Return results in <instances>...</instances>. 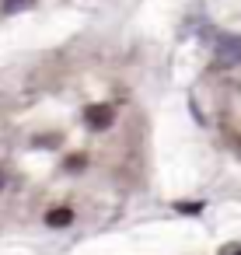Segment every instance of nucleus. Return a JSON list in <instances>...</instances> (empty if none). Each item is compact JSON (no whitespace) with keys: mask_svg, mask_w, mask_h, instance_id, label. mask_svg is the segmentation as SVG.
<instances>
[{"mask_svg":"<svg viewBox=\"0 0 241 255\" xmlns=\"http://www.w3.org/2000/svg\"><path fill=\"white\" fill-rule=\"evenodd\" d=\"M217 60L227 63V67L241 63V39H238V35H220V42H217Z\"/></svg>","mask_w":241,"mask_h":255,"instance_id":"2","label":"nucleus"},{"mask_svg":"<svg viewBox=\"0 0 241 255\" xmlns=\"http://www.w3.org/2000/svg\"><path fill=\"white\" fill-rule=\"evenodd\" d=\"M4 182H7V178H4V171H0V192H4Z\"/></svg>","mask_w":241,"mask_h":255,"instance_id":"7","label":"nucleus"},{"mask_svg":"<svg viewBox=\"0 0 241 255\" xmlns=\"http://www.w3.org/2000/svg\"><path fill=\"white\" fill-rule=\"evenodd\" d=\"M46 224H49V227H70V224H74V210H70V206L49 210V213H46Z\"/></svg>","mask_w":241,"mask_h":255,"instance_id":"3","label":"nucleus"},{"mask_svg":"<svg viewBox=\"0 0 241 255\" xmlns=\"http://www.w3.org/2000/svg\"><path fill=\"white\" fill-rule=\"evenodd\" d=\"M112 119H116V112H112L109 105H91V109H84V123H88V129H95V133L109 129Z\"/></svg>","mask_w":241,"mask_h":255,"instance_id":"1","label":"nucleus"},{"mask_svg":"<svg viewBox=\"0 0 241 255\" xmlns=\"http://www.w3.org/2000/svg\"><path fill=\"white\" fill-rule=\"evenodd\" d=\"M182 213H199V203H178Z\"/></svg>","mask_w":241,"mask_h":255,"instance_id":"6","label":"nucleus"},{"mask_svg":"<svg viewBox=\"0 0 241 255\" xmlns=\"http://www.w3.org/2000/svg\"><path fill=\"white\" fill-rule=\"evenodd\" d=\"M28 4H32V0H7L4 11H7V14H14V11H21V7H28Z\"/></svg>","mask_w":241,"mask_h":255,"instance_id":"4","label":"nucleus"},{"mask_svg":"<svg viewBox=\"0 0 241 255\" xmlns=\"http://www.w3.org/2000/svg\"><path fill=\"white\" fill-rule=\"evenodd\" d=\"M234 255H241V248H238V252H234Z\"/></svg>","mask_w":241,"mask_h":255,"instance_id":"8","label":"nucleus"},{"mask_svg":"<svg viewBox=\"0 0 241 255\" xmlns=\"http://www.w3.org/2000/svg\"><path fill=\"white\" fill-rule=\"evenodd\" d=\"M67 168H70V171H77V168H84V157H81V154H74V157H67Z\"/></svg>","mask_w":241,"mask_h":255,"instance_id":"5","label":"nucleus"}]
</instances>
